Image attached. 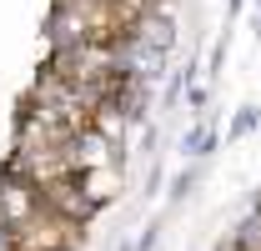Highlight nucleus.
Returning <instances> with one entry per match:
<instances>
[{"label": "nucleus", "mask_w": 261, "mask_h": 251, "mask_svg": "<svg viewBox=\"0 0 261 251\" xmlns=\"http://www.w3.org/2000/svg\"><path fill=\"white\" fill-rule=\"evenodd\" d=\"M196 181H201V171H186V176H181V181L171 186V201H186V196L196 191Z\"/></svg>", "instance_id": "3"}, {"label": "nucleus", "mask_w": 261, "mask_h": 251, "mask_svg": "<svg viewBox=\"0 0 261 251\" xmlns=\"http://www.w3.org/2000/svg\"><path fill=\"white\" fill-rule=\"evenodd\" d=\"M256 121H261V111H256V106H241V111H236V121H231V136H246V131H251Z\"/></svg>", "instance_id": "2"}, {"label": "nucleus", "mask_w": 261, "mask_h": 251, "mask_svg": "<svg viewBox=\"0 0 261 251\" xmlns=\"http://www.w3.org/2000/svg\"><path fill=\"white\" fill-rule=\"evenodd\" d=\"M206 151H216V136L206 126H196L191 136H186V156H206Z\"/></svg>", "instance_id": "1"}]
</instances>
